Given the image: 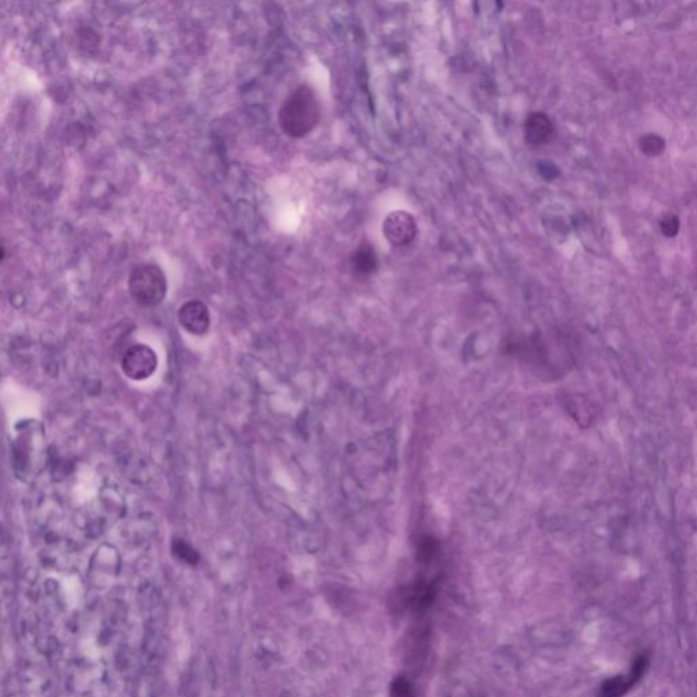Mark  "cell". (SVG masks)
<instances>
[{
  "instance_id": "cell-1",
  "label": "cell",
  "mask_w": 697,
  "mask_h": 697,
  "mask_svg": "<svg viewBox=\"0 0 697 697\" xmlns=\"http://www.w3.org/2000/svg\"><path fill=\"white\" fill-rule=\"evenodd\" d=\"M320 102L312 88L301 85L284 101L278 120L282 131L291 138H303L312 132L320 120Z\"/></svg>"
},
{
  "instance_id": "cell-2",
  "label": "cell",
  "mask_w": 697,
  "mask_h": 697,
  "mask_svg": "<svg viewBox=\"0 0 697 697\" xmlns=\"http://www.w3.org/2000/svg\"><path fill=\"white\" fill-rule=\"evenodd\" d=\"M167 278L157 265H137L130 275L128 290L132 298L144 307L158 305L167 294Z\"/></svg>"
},
{
  "instance_id": "cell-3",
  "label": "cell",
  "mask_w": 697,
  "mask_h": 697,
  "mask_svg": "<svg viewBox=\"0 0 697 697\" xmlns=\"http://www.w3.org/2000/svg\"><path fill=\"white\" fill-rule=\"evenodd\" d=\"M158 360L153 349L146 345L130 347L121 360V369L127 378L141 382L149 379L157 369Z\"/></svg>"
},
{
  "instance_id": "cell-4",
  "label": "cell",
  "mask_w": 697,
  "mask_h": 697,
  "mask_svg": "<svg viewBox=\"0 0 697 697\" xmlns=\"http://www.w3.org/2000/svg\"><path fill=\"white\" fill-rule=\"evenodd\" d=\"M383 235L394 247L408 245L417 235V223L414 216L402 210L389 213L383 222Z\"/></svg>"
},
{
  "instance_id": "cell-5",
  "label": "cell",
  "mask_w": 697,
  "mask_h": 697,
  "mask_svg": "<svg viewBox=\"0 0 697 697\" xmlns=\"http://www.w3.org/2000/svg\"><path fill=\"white\" fill-rule=\"evenodd\" d=\"M179 322L187 333L205 336L210 327V313L202 301L191 300L179 310Z\"/></svg>"
},
{
  "instance_id": "cell-6",
  "label": "cell",
  "mask_w": 697,
  "mask_h": 697,
  "mask_svg": "<svg viewBox=\"0 0 697 697\" xmlns=\"http://www.w3.org/2000/svg\"><path fill=\"white\" fill-rule=\"evenodd\" d=\"M647 666L646 658H639L630 670V673L623 677H614L606 681L602 686V697H623L626 692L639 681L640 675L644 673Z\"/></svg>"
},
{
  "instance_id": "cell-7",
  "label": "cell",
  "mask_w": 697,
  "mask_h": 697,
  "mask_svg": "<svg viewBox=\"0 0 697 697\" xmlns=\"http://www.w3.org/2000/svg\"><path fill=\"white\" fill-rule=\"evenodd\" d=\"M553 123L542 112L531 113L525 123V139L531 146L548 144L553 137Z\"/></svg>"
},
{
  "instance_id": "cell-8",
  "label": "cell",
  "mask_w": 697,
  "mask_h": 697,
  "mask_svg": "<svg viewBox=\"0 0 697 697\" xmlns=\"http://www.w3.org/2000/svg\"><path fill=\"white\" fill-rule=\"evenodd\" d=\"M353 268L362 275L372 274L378 268V256L369 242H362L352 256Z\"/></svg>"
},
{
  "instance_id": "cell-9",
  "label": "cell",
  "mask_w": 697,
  "mask_h": 697,
  "mask_svg": "<svg viewBox=\"0 0 697 697\" xmlns=\"http://www.w3.org/2000/svg\"><path fill=\"white\" fill-rule=\"evenodd\" d=\"M173 553L190 564H196L198 558H199V555L193 551V548L181 539L173 541Z\"/></svg>"
},
{
  "instance_id": "cell-10",
  "label": "cell",
  "mask_w": 697,
  "mask_h": 697,
  "mask_svg": "<svg viewBox=\"0 0 697 697\" xmlns=\"http://www.w3.org/2000/svg\"><path fill=\"white\" fill-rule=\"evenodd\" d=\"M665 149V142L662 138L658 135H647L642 139V150L649 154V156H656L661 154Z\"/></svg>"
},
{
  "instance_id": "cell-11",
  "label": "cell",
  "mask_w": 697,
  "mask_h": 697,
  "mask_svg": "<svg viewBox=\"0 0 697 697\" xmlns=\"http://www.w3.org/2000/svg\"><path fill=\"white\" fill-rule=\"evenodd\" d=\"M678 228H679V222H678L677 216H668L662 222V232L666 236L672 237L674 235H677Z\"/></svg>"
},
{
  "instance_id": "cell-12",
  "label": "cell",
  "mask_w": 697,
  "mask_h": 697,
  "mask_svg": "<svg viewBox=\"0 0 697 697\" xmlns=\"http://www.w3.org/2000/svg\"><path fill=\"white\" fill-rule=\"evenodd\" d=\"M394 691H396V693H395L396 697L411 696V688H410L409 682H406L403 679L398 681V684L394 686Z\"/></svg>"
}]
</instances>
